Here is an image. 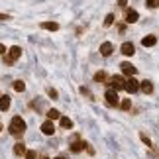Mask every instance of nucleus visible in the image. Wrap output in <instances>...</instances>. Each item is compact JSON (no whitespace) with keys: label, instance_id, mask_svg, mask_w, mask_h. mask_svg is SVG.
Segmentation results:
<instances>
[{"label":"nucleus","instance_id":"1","mask_svg":"<svg viewBox=\"0 0 159 159\" xmlns=\"http://www.w3.org/2000/svg\"><path fill=\"white\" fill-rule=\"evenodd\" d=\"M10 134L14 138H18V136H22L24 132H26V122H24V118H20V116H14V118L10 120Z\"/></svg>","mask_w":159,"mask_h":159},{"label":"nucleus","instance_id":"2","mask_svg":"<svg viewBox=\"0 0 159 159\" xmlns=\"http://www.w3.org/2000/svg\"><path fill=\"white\" fill-rule=\"evenodd\" d=\"M108 87H112V89H116V90H124V89H126V79L122 77V75H114V77L108 81Z\"/></svg>","mask_w":159,"mask_h":159},{"label":"nucleus","instance_id":"3","mask_svg":"<svg viewBox=\"0 0 159 159\" xmlns=\"http://www.w3.org/2000/svg\"><path fill=\"white\" fill-rule=\"evenodd\" d=\"M104 98H106V102H108L110 106H118V104H120L118 93H116V89H112V87H110L106 93H104Z\"/></svg>","mask_w":159,"mask_h":159},{"label":"nucleus","instance_id":"4","mask_svg":"<svg viewBox=\"0 0 159 159\" xmlns=\"http://www.w3.org/2000/svg\"><path fill=\"white\" fill-rule=\"evenodd\" d=\"M138 18H139V14L134 8H126V14H124V20L128 22V24H136L138 22Z\"/></svg>","mask_w":159,"mask_h":159},{"label":"nucleus","instance_id":"5","mask_svg":"<svg viewBox=\"0 0 159 159\" xmlns=\"http://www.w3.org/2000/svg\"><path fill=\"white\" fill-rule=\"evenodd\" d=\"M124 90H128V93H138V90H139V83L136 81V79H128V81H126V89Z\"/></svg>","mask_w":159,"mask_h":159},{"label":"nucleus","instance_id":"6","mask_svg":"<svg viewBox=\"0 0 159 159\" xmlns=\"http://www.w3.org/2000/svg\"><path fill=\"white\" fill-rule=\"evenodd\" d=\"M112 51H114V45L110 43V41H104V43L100 45V55H102V57H110Z\"/></svg>","mask_w":159,"mask_h":159},{"label":"nucleus","instance_id":"7","mask_svg":"<svg viewBox=\"0 0 159 159\" xmlns=\"http://www.w3.org/2000/svg\"><path fill=\"white\" fill-rule=\"evenodd\" d=\"M41 132L45 134V136H53V132H55V126H53V120H47L41 124Z\"/></svg>","mask_w":159,"mask_h":159},{"label":"nucleus","instance_id":"8","mask_svg":"<svg viewBox=\"0 0 159 159\" xmlns=\"http://www.w3.org/2000/svg\"><path fill=\"white\" fill-rule=\"evenodd\" d=\"M139 90H142L143 94H153V83H151V81L139 83Z\"/></svg>","mask_w":159,"mask_h":159},{"label":"nucleus","instance_id":"9","mask_svg":"<svg viewBox=\"0 0 159 159\" xmlns=\"http://www.w3.org/2000/svg\"><path fill=\"white\" fill-rule=\"evenodd\" d=\"M120 67H122V73H124V75H136L138 73V69L134 65H130V63H122Z\"/></svg>","mask_w":159,"mask_h":159},{"label":"nucleus","instance_id":"10","mask_svg":"<svg viewBox=\"0 0 159 159\" xmlns=\"http://www.w3.org/2000/svg\"><path fill=\"white\" fill-rule=\"evenodd\" d=\"M87 149V142H73L71 143V151L73 153H79V151Z\"/></svg>","mask_w":159,"mask_h":159},{"label":"nucleus","instance_id":"11","mask_svg":"<svg viewBox=\"0 0 159 159\" xmlns=\"http://www.w3.org/2000/svg\"><path fill=\"white\" fill-rule=\"evenodd\" d=\"M142 43H143V47H153L157 43V38L155 35H145V38L142 39Z\"/></svg>","mask_w":159,"mask_h":159},{"label":"nucleus","instance_id":"12","mask_svg":"<svg viewBox=\"0 0 159 159\" xmlns=\"http://www.w3.org/2000/svg\"><path fill=\"white\" fill-rule=\"evenodd\" d=\"M122 53H124L126 57H132V55L136 53V49H134V45L130 43V41H128V43H124V45H122Z\"/></svg>","mask_w":159,"mask_h":159},{"label":"nucleus","instance_id":"13","mask_svg":"<svg viewBox=\"0 0 159 159\" xmlns=\"http://www.w3.org/2000/svg\"><path fill=\"white\" fill-rule=\"evenodd\" d=\"M59 124H61L63 130H71V128H73V122H71V118H67V116H61V118H59Z\"/></svg>","mask_w":159,"mask_h":159},{"label":"nucleus","instance_id":"14","mask_svg":"<svg viewBox=\"0 0 159 159\" xmlns=\"http://www.w3.org/2000/svg\"><path fill=\"white\" fill-rule=\"evenodd\" d=\"M14 153H16L18 157H22V155H26V145H24L22 142H18V143L14 145Z\"/></svg>","mask_w":159,"mask_h":159},{"label":"nucleus","instance_id":"15","mask_svg":"<svg viewBox=\"0 0 159 159\" xmlns=\"http://www.w3.org/2000/svg\"><path fill=\"white\" fill-rule=\"evenodd\" d=\"M8 108H10V98L6 94H0V110L4 112V110H8Z\"/></svg>","mask_w":159,"mask_h":159},{"label":"nucleus","instance_id":"16","mask_svg":"<svg viewBox=\"0 0 159 159\" xmlns=\"http://www.w3.org/2000/svg\"><path fill=\"white\" fill-rule=\"evenodd\" d=\"M41 28H43V30H49V32H57V30H59V24H55V22H43V24H41Z\"/></svg>","mask_w":159,"mask_h":159},{"label":"nucleus","instance_id":"17","mask_svg":"<svg viewBox=\"0 0 159 159\" xmlns=\"http://www.w3.org/2000/svg\"><path fill=\"white\" fill-rule=\"evenodd\" d=\"M20 55H22V47H18V45H12L10 47V57L14 59V61L20 57Z\"/></svg>","mask_w":159,"mask_h":159},{"label":"nucleus","instance_id":"18","mask_svg":"<svg viewBox=\"0 0 159 159\" xmlns=\"http://www.w3.org/2000/svg\"><path fill=\"white\" fill-rule=\"evenodd\" d=\"M59 118H61L59 110H55V108H51V110H47V120H59Z\"/></svg>","mask_w":159,"mask_h":159},{"label":"nucleus","instance_id":"19","mask_svg":"<svg viewBox=\"0 0 159 159\" xmlns=\"http://www.w3.org/2000/svg\"><path fill=\"white\" fill-rule=\"evenodd\" d=\"M12 89H14L16 93H24L26 84H24V81H14V83H12Z\"/></svg>","mask_w":159,"mask_h":159},{"label":"nucleus","instance_id":"20","mask_svg":"<svg viewBox=\"0 0 159 159\" xmlns=\"http://www.w3.org/2000/svg\"><path fill=\"white\" fill-rule=\"evenodd\" d=\"M106 79H108V75H106L104 71H98V73L94 75V81H96V83H104Z\"/></svg>","mask_w":159,"mask_h":159},{"label":"nucleus","instance_id":"21","mask_svg":"<svg viewBox=\"0 0 159 159\" xmlns=\"http://www.w3.org/2000/svg\"><path fill=\"white\" fill-rule=\"evenodd\" d=\"M120 108H122V110H130V108H132V102L128 100V98L122 100V102H120Z\"/></svg>","mask_w":159,"mask_h":159},{"label":"nucleus","instance_id":"22","mask_svg":"<svg viewBox=\"0 0 159 159\" xmlns=\"http://www.w3.org/2000/svg\"><path fill=\"white\" fill-rule=\"evenodd\" d=\"M112 24H114V14H108L104 18V26H112Z\"/></svg>","mask_w":159,"mask_h":159},{"label":"nucleus","instance_id":"23","mask_svg":"<svg viewBox=\"0 0 159 159\" xmlns=\"http://www.w3.org/2000/svg\"><path fill=\"white\" fill-rule=\"evenodd\" d=\"M145 4H148V8H157L159 0H145Z\"/></svg>","mask_w":159,"mask_h":159},{"label":"nucleus","instance_id":"24","mask_svg":"<svg viewBox=\"0 0 159 159\" xmlns=\"http://www.w3.org/2000/svg\"><path fill=\"white\" fill-rule=\"evenodd\" d=\"M24 157H26V159H38V153H35V151H26Z\"/></svg>","mask_w":159,"mask_h":159},{"label":"nucleus","instance_id":"25","mask_svg":"<svg viewBox=\"0 0 159 159\" xmlns=\"http://www.w3.org/2000/svg\"><path fill=\"white\" fill-rule=\"evenodd\" d=\"M81 93H83L84 96H87V98H93V94H90V90H89L87 87H81Z\"/></svg>","mask_w":159,"mask_h":159},{"label":"nucleus","instance_id":"26","mask_svg":"<svg viewBox=\"0 0 159 159\" xmlns=\"http://www.w3.org/2000/svg\"><path fill=\"white\" fill-rule=\"evenodd\" d=\"M142 142H143L145 145H149V148H151V142H149V138H148V136H143V134H142Z\"/></svg>","mask_w":159,"mask_h":159},{"label":"nucleus","instance_id":"27","mask_svg":"<svg viewBox=\"0 0 159 159\" xmlns=\"http://www.w3.org/2000/svg\"><path fill=\"white\" fill-rule=\"evenodd\" d=\"M4 63H6V65H14V59L8 55V57H4Z\"/></svg>","mask_w":159,"mask_h":159},{"label":"nucleus","instance_id":"28","mask_svg":"<svg viewBox=\"0 0 159 159\" xmlns=\"http://www.w3.org/2000/svg\"><path fill=\"white\" fill-rule=\"evenodd\" d=\"M49 98H53V100L57 98V90H55V89H51V90H49Z\"/></svg>","mask_w":159,"mask_h":159},{"label":"nucleus","instance_id":"29","mask_svg":"<svg viewBox=\"0 0 159 159\" xmlns=\"http://www.w3.org/2000/svg\"><path fill=\"white\" fill-rule=\"evenodd\" d=\"M4 51H6V45L0 43V55H4Z\"/></svg>","mask_w":159,"mask_h":159},{"label":"nucleus","instance_id":"30","mask_svg":"<svg viewBox=\"0 0 159 159\" xmlns=\"http://www.w3.org/2000/svg\"><path fill=\"white\" fill-rule=\"evenodd\" d=\"M8 18H10L8 14H0V20H8Z\"/></svg>","mask_w":159,"mask_h":159},{"label":"nucleus","instance_id":"31","mask_svg":"<svg viewBox=\"0 0 159 159\" xmlns=\"http://www.w3.org/2000/svg\"><path fill=\"white\" fill-rule=\"evenodd\" d=\"M118 4L120 6H126V0H118Z\"/></svg>","mask_w":159,"mask_h":159},{"label":"nucleus","instance_id":"32","mask_svg":"<svg viewBox=\"0 0 159 159\" xmlns=\"http://www.w3.org/2000/svg\"><path fill=\"white\" fill-rule=\"evenodd\" d=\"M55 159H67L65 155H57V157H55Z\"/></svg>","mask_w":159,"mask_h":159},{"label":"nucleus","instance_id":"33","mask_svg":"<svg viewBox=\"0 0 159 159\" xmlns=\"http://www.w3.org/2000/svg\"><path fill=\"white\" fill-rule=\"evenodd\" d=\"M41 159H49V157H41Z\"/></svg>","mask_w":159,"mask_h":159}]
</instances>
